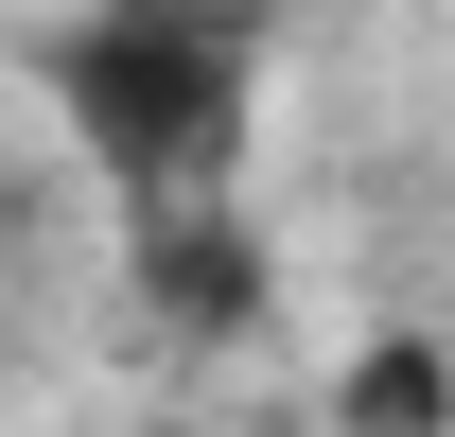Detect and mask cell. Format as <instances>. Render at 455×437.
<instances>
[{
  "label": "cell",
  "mask_w": 455,
  "mask_h": 437,
  "mask_svg": "<svg viewBox=\"0 0 455 437\" xmlns=\"http://www.w3.org/2000/svg\"><path fill=\"white\" fill-rule=\"evenodd\" d=\"M53 106L140 193V227L158 211H228L245 106H263V18L245 0H88L53 36Z\"/></svg>",
  "instance_id": "1"
},
{
  "label": "cell",
  "mask_w": 455,
  "mask_h": 437,
  "mask_svg": "<svg viewBox=\"0 0 455 437\" xmlns=\"http://www.w3.org/2000/svg\"><path fill=\"white\" fill-rule=\"evenodd\" d=\"M438 420H455L438 350H368V368L333 385V437H438Z\"/></svg>",
  "instance_id": "2"
}]
</instances>
